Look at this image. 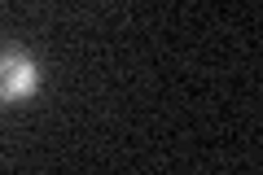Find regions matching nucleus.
I'll use <instances>...</instances> for the list:
<instances>
[{"label":"nucleus","instance_id":"obj_1","mask_svg":"<svg viewBox=\"0 0 263 175\" xmlns=\"http://www.w3.org/2000/svg\"><path fill=\"white\" fill-rule=\"evenodd\" d=\"M40 88V62L22 44H0V101L18 105Z\"/></svg>","mask_w":263,"mask_h":175}]
</instances>
